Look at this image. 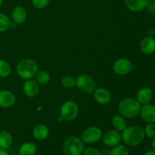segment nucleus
<instances>
[{"label":"nucleus","instance_id":"obj_1","mask_svg":"<svg viewBox=\"0 0 155 155\" xmlns=\"http://www.w3.org/2000/svg\"><path fill=\"white\" fill-rule=\"evenodd\" d=\"M145 138L144 128L137 125L127 127L121 133V140L129 147L138 146L142 143Z\"/></svg>","mask_w":155,"mask_h":155},{"label":"nucleus","instance_id":"obj_2","mask_svg":"<svg viewBox=\"0 0 155 155\" xmlns=\"http://www.w3.org/2000/svg\"><path fill=\"white\" fill-rule=\"evenodd\" d=\"M142 104L133 98H125L121 100L117 106L120 114L127 119H134L140 114Z\"/></svg>","mask_w":155,"mask_h":155},{"label":"nucleus","instance_id":"obj_3","mask_svg":"<svg viewBox=\"0 0 155 155\" xmlns=\"http://www.w3.org/2000/svg\"><path fill=\"white\" fill-rule=\"evenodd\" d=\"M39 71L37 62L33 58H24L20 61L16 67V73L20 78L30 80L35 77Z\"/></svg>","mask_w":155,"mask_h":155},{"label":"nucleus","instance_id":"obj_4","mask_svg":"<svg viewBox=\"0 0 155 155\" xmlns=\"http://www.w3.org/2000/svg\"><path fill=\"white\" fill-rule=\"evenodd\" d=\"M85 149V143L78 136H70L63 144L65 155H82Z\"/></svg>","mask_w":155,"mask_h":155},{"label":"nucleus","instance_id":"obj_5","mask_svg":"<svg viewBox=\"0 0 155 155\" xmlns=\"http://www.w3.org/2000/svg\"><path fill=\"white\" fill-rule=\"evenodd\" d=\"M76 86L86 94L93 93L97 88L96 82L93 77L86 74H81L76 78Z\"/></svg>","mask_w":155,"mask_h":155},{"label":"nucleus","instance_id":"obj_6","mask_svg":"<svg viewBox=\"0 0 155 155\" xmlns=\"http://www.w3.org/2000/svg\"><path fill=\"white\" fill-rule=\"evenodd\" d=\"M79 114V107L74 101H67L60 108V116L64 120L72 121L77 118Z\"/></svg>","mask_w":155,"mask_h":155},{"label":"nucleus","instance_id":"obj_7","mask_svg":"<svg viewBox=\"0 0 155 155\" xmlns=\"http://www.w3.org/2000/svg\"><path fill=\"white\" fill-rule=\"evenodd\" d=\"M102 131L96 126H90L83 130L81 135V139L83 142L89 145H92L98 142L102 137Z\"/></svg>","mask_w":155,"mask_h":155},{"label":"nucleus","instance_id":"obj_8","mask_svg":"<svg viewBox=\"0 0 155 155\" xmlns=\"http://www.w3.org/2000/svg\"><path fill=\"white\" fill-rule=\"evenodd\" d=\"M133 70V64L127 58H119L113 64V71L117 75L126 76Z\"/></svg>","mask_w":155,"mask_h":155},{"label":"nucleus","instance_id":"obj_9","mask_svg":"<svg viewBox=\"0 0 155 155\" xmlns=\"http://www.w3.org/2000/svg\"><path fill=\"white\" fill-rule=\"evenodd\" d=\"M103 144L107 148H113L121 142V134L116 130H110L102 135Z\"/></svg>","mask_w":155,"mask_h":155},{"label":"nucleus","instance_id":"obj_10","mask_svg":"<svg viewBox=\"0 0 155 155\" xmlns=\"http://www.w3.org/2000/svg\"><path fill=\"white\" fill-rule=\"evenodd\" d=\"M92 94L95 101L99 104L105 105L111 101V93L108 89L104 87L96 88Z\"/></svg>","mask_w":155,"mask_h":155},{"label":"nucleus","instance_id":"obj_11","mask_svg":"<svg viewBox=\"0 0 155 155\" xmlns=\"http://www.w3.org/2000/svg\"><path fill=\"white\" fill-rule=\"evenodd\" d=\"M16 102V96L11 91L7 89L0 90V107L10 108L15 105Z\"/></svg>","mask_w":155,"mask_h":155},{"label":"nucleus","instance_id":"obj_12","mask_svg":"<svg viewBox=\"0 0 155 155\" xmlns=\"http://www.w3.org/2000/svg\"><path fill=\"white\" fill-rule=\"evenodd\" d=\"M139 115L147 124L155 123V106L151 103L142 104Z\"/></svg>","mask_w":155,"mask_h":155},{"label":"nucleus","instance_id":"obj_13","mask_svg":"<svg viewBox=\"0 0 155 155\" xmlns=\"http://www.w3.org/2000/svg\"><path fill=\"white\" fill-rule=\"evenodd\" d=\"M23 92L29 98H34L39 93V85L32 79L25 80L23 85Z\"/></svg>","mask_w":155,"mask_h":155},{"label":"nucleus","instance_id":"obj_14","mask_svg":"<svg viewBox=\"0 0 155 155\" xmlns=\"http://www.w3.org/2000/svg\"><path fill=\"white\" fill-rule=\"evenodd\" d=\"M140 51L146 55L155 52V39L152 36H145L139 42Z\"/></svg>","mask_w":155,"mask_h":155},{"label":"nucleus","instance_id":"obj_15","mask_svg":"<svg viewBox=\"0 0 155 155\" xmlns=\"http://www.w3.org/2000/svg\"><path fill=\"white\" fill-rule=\"evenodd\" d=\"M27 13L26 9L23 6L18 5L14 8L12 12V18L14 23L18 24H22L27 20Z\"/></svg>","mask_w":155,"mask_h":155},{"label":"nucleus","instance_id":"obj_16","mask_svg":"<svg viewBox=\"0 0 155 155\" xmlns=\"http://www.w3.org/2000/svg\"><path fill=\"white\" fill-rule=\"evenodd\" d=\"M153 91L149 87H142L138 91L136 95V100L141 104L150 103L153 98Z\"/></svg>","mask_w":155,"mask_h":155},{"label":"nucleus","instance_id":"obj_17","mask_svg":"<svg viewBox=\"0 0 155 155\" xmlns=\"http://www.w3.org/2000/svg\"><path fill=\"white\" fill-rule=\"evenodd\" d=\"M33 136L38 141L45 140L49 136V129L45 124H37L33 130Z\"/></svg>","mask_w":155,"mask_h":155},{"label":"nucleus","instance_id":"obj_18","mask_svg":"<svg viewBox=\"0 0 155 155\" xmlns=\"http://www.w3.org/2000/svg\"><path fill=\"white\" fill-rule=\"evenodd\" d=\"M127 8L133 12H140L145 9L147 0H124Z\"/></svg>","mask_w":155,"mask_h":155},{"label":"nucleus","instance_id":"obj_19","mask_svg":"<svg viewBox=\"0 0 155 155\" xmlns=\"http://www.w3.org/2000/svg\"><path fill=\"white\" fill-rule=\"evenodd\" d=\"M111 125L114 127V130H116L118 132H122L127 128V118L124 117L121 114L115 115L111 120Z\"/></svg>","mask_w":155,"mask_h":155},{"label":"nucleus","instance_id":"obj_20","mask_svg":"<svg viewBox=\"0 0 155 155\" xmlns=\"http://www.w3.org/2000/svg\"><path fill=\"white\" fill-rule=\"evenodd\" d=\"M37 147L33 142H27L22 144L18 149L19 155H36Z\"/></svg>","mask_w":155,"mask_h":155},{"label":"nucleus","instance_id":"obj_21","mask_svg":"<svg viewBox=\"0 0 155 155\" xmlns=\"http://www.w3.org/2000/svg\"><path fill=\"white\" fill-rule=\"evenodd\" d=\"M13 139L9 132L2 130L0 132V148L8 149L12 145Z\"/></svg>","mask_w":155,"mask_h":155},{"label":"nucleus","instance_id":"obj_22","mask_svg":"<svg viewBox=\"0 0 155 155\" xmlns=\"http://www.w3.org/2000/svg\"><path fill=\"white\" fill-rule=\"evenodd\" d=\"M34 77L39 85H45L50 81V74L45 71H38Z\"/></svg>","mask_w":155,"mask_h":155},{"label":"nucleus","instance_id":"obj_23","mask_svg":"<svg viewBox=\"0 0 155 155\" xmlns=\"http://www.w3.org/2000/svg\"><path fill=\"white\" fill-rule=\"evenodd\" d=\"M12 73L10 64L3 59H0V78H6Z\"/></svg>","mask_w":155,"mask_h":155},{"label":"nucleus","instance_id":"obj_24","mask_svg":"<svg viewBox=\"0 0 155 155\" xmlns=\"http://www.w3.org/2000/svg\"><path fill=\"white\" fill-rule=\"evenodd\" d=\"M108 155H130V152L127 145L119 144L110 150Z\"/></svg>","mask_w":155,"mask_h":155},{"label":"nucleus","instance_id":"obj_25","mask_svg":"<svg viewBox=\"0 0 155 155\" xmlns=\"http://www.w3.org/2000/svg\"><path fill=\"white\" fill-rule=\"evenodd\" d=\"M11 20L5 14L0 12V33L5 32L10 28Z\"/></svg>","mask_w":155,"mask_h":155},{"label":"nucleus","instance_id":"obj_26","mask_svg":"<svg viewBox=\"0 0 155 155\" xmlns=\"http://www.w3.org/2000/svg\"><path fill=\"white\" fill-rule=\"evenodd\" d=\"M61 83L64 88L71 89L76 86V79L71 75H65L62 77Z\"/></svg>","mask_w":155,"mask_h":155},{"label":"nucleus","instance_id":"obj_27","mask_svg":"<svg viewBox=\"0 0 155 155\" xmlns=\"http://www.w3.org/2000/svg\"><path fill=\"white\" fill-rule=\"evenodd\" d=\"M145 136L149 139L155 138V123H149L144 128Z\"/></svg>","mask_w":155,"mask_h":155},{"label":"nucleus","instance_id":"obj_28","mask_svg":"<svg viewBox=\"0 0 155 155\" xmlns=\"http://www.w3.org/2000/svg\"><path fill=\"white\" fill-rule=\"evenodd\" d=\"M50 0H32V5L36 9H43L49 3Z\"/></svg>","mask_w":155,"mask_h":155},{"label":"nucleus","instance_id":"obj_29","mask_svg":"<svg viewBox=\"0 0 155 155\" xmlns=\"http://www.w3.org/2000/svg\"><path fill=\"white\" fill-rule=\"evenodd\" d=\"M82 155H101V151L94 147H89L85 148Z\"/></svg>","mask_w":155,"mask_h":155},{"label":"nucleus","instance_id":"obj_30","mask_svg":"<svg viewBox=\"0 0 155 155\" xmlns=\"http://www.w3.org/2000/svg\"><path fill=\"white\" fill-rule=\"evenodd\" d=\"M145 9L148 10L150 14H155V0H147V4Z\"/></svg>","mask_w":155,"mask_h":155},{"label":"nucleus","instance_id":"obj_31","mask_svg":"<svg viewBox=\"0 0 155 155\" xmlns=\"http://www.w3.org/2000/svg\"><path fill=\"white\" fill-rule=\"evenodd\" d=\"M0 155H8V152L7 149L0 148Z\"/></svg>","mask_w":155,"mask_h":155},{"label":"nucleus","instance_id":"obj_32","mask_svg":"<svg viewBox=\"0 0 155 155\" xmlns=\"http://www.w3.org/2000/svg\"><path fill=\"white\" fill-rule=\"evenodd\" d=\"M144 155H155V151H154V150L148 151H147V152H145Z\"/></svg>","mask_w":155,"mask_h":155},{"label":"nucleus","instance_id":"obj_33","mask_svg":"<svg viewBox=\"0 0 155 155\" xmlns=\"http://www.w3.org/2000/svg\"><path fill=\"white\" fill-rule=\"evenodd\" d=\"M151 148H152V150L155 151V138L152 139V142H151Z\"/></svg>","mask_w":155,"mask_h":155},{"label":"nucleus","instance_id":"obj_34","mask_svg":"<svg viewBox=\"0 0 155 155\" xmlns=\"http://www.w3.org/2000/svg\"><path fill=\"white\" fill-rule=\"evenodd\" d=\"M3 1H4V0H0V8H1L2 5Z\"/></svg>","mask_w":155,"mask_h":155},{"label":"nucleus","instance_id":"obj_35","mask_svg":"<svg viewBox=\"0 0 155 155\" xmlns=\"http://www.w3.org/2000/svg\"><path fill=\"white\" fill-rule=\"evenodd\" d=\"M154 106H155V105H154Z\"/></svg>","mask_w":155,"mask_h":155}]
</instances>
